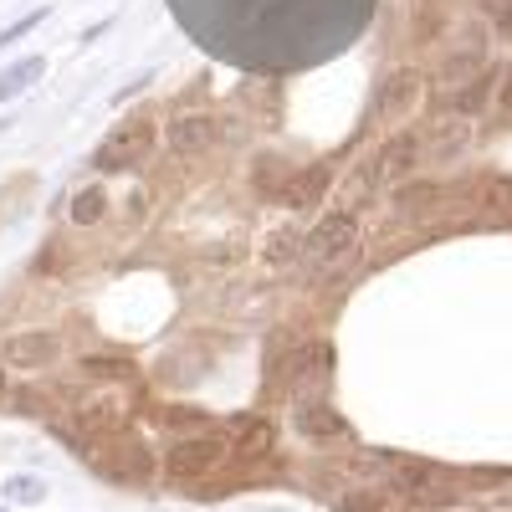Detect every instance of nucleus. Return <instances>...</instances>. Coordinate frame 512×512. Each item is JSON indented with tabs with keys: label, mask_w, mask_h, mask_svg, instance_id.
<instances>
[{
	"label": "nucleus",
	"mask_w": 512,
	"mask_h": 512,
	"mask_svg": "<svg viewBox=\"0 0 512 512\" xmlns=\"http://www.w3.org/2000/svg\"><path fill=\"white\" fill-rule=\"evenodd\" d=\"M303 251H308V262L323 277L338 272V267H349V256L359 251V216L354 210H328V216L313 226V236L303 241Z\"/></svg>",
	"instance_id": "1"
},
{
	"label": "nucleus",
	"mask_w": 512,
	"mask_h": 512,
	"mask_svg": "<svg viewBox=\"0 0 512 512\" xmlns=\"http://www.w3.org/2000/svg\"><path fill=\"white\" fill-rule=\"evenodd\" d=\"M221 456H226L221 436H190V441H175L164 451V472L175 482H200V477H210L221 466Z\"/></svg>",
	"instance_id": "2"
},
{
	"label": "nucleus",
	"mask_w": 512,
	"mask_h": 512,
	"mask_svg": "<svg viewBox=\"0 0 512 512\" xmlns=\"http://www.w3.org/2000/svg\"><path fill=\"white\" fill-rule=\"evenodd\" d=\"M395 487L410 497V502H420V507H446L451 497H456V482H451V472H441V466H425V461H395Z\"/></svg>",
	"instance_id": "3"
},
{
	"label": "nucleus",
	"mask_w": 512,
	"mask_h": 512,
	"mask_svg": "<svg viewBox=\"0 0 512 512\" xmlns=\"http://www.w3.org/2000/svg\"><path fill=\"white\" fill-rule=\"evenodd\" d=\"M154 149V123H134V128H118L113 139H103V149L93 154V169L103 175H123V169H139Z\"/></svg>",
	"instance_id": "4"
},
{
	"label": "nucleus",
	"mask_w": 512,
	"mask_h": 512,
	"mask_svg": "<svg viewBox=\"0 0 512 512\" xmlns=\"http://www.w3.org/2000/svg\"><path fill=\"white\" fill-rule=\"evenodd\" d=\"M415 164H420V139L395 134V139H384V149L364 164V185H400V180L415 175Z\"/></svg>",
	"instance_id": "5"
},
{
	"label": "nucleus",
	"mask_w": 512,
	"mask_h": 512,
	"mask_svg": "<svg viewBox=\"0 0 512 512\" xmlns=\"http://www.w3.org/2000/svg\"><path fill=\"white\" fill-rule=\"evenodd\" d=\"M420 93H425V72H415V67H395L390 77H384L379 98H374V118H379V123H400V118H410L415 103H420Z\"/></svg>",
	"instance_id": "6"
},
{
	"label": "nucleus",
	"mask_w": 512,
	"mask_h": 512,
	"mask_svg": "<svg viewBox=\"0 0 512 512\" xmlns=\"http://www.w3.org/2000/svg\"><path fill=\"white\" fill-rule=\"evenodd\" d=\"M57 354H62V338H57V333H47V328L11 333L6 344H0V359H6V369H21V374H31V369H47Z\"/></svg>",
	"instance_id": "7"
},
{
	"label": "nucleus",
	"mask_w": 512,
	"mask_h": 512,
	"mask_svg": "<svg viewBox=\"0 0 512 512\" xmlns=\"http://www.w3.org/2000/svg\"><path fill=\"white\" fill-rule=\"evenodd\" d=\"M226 134H221V118H210V113H190V118H175L169 123V149H175L180 159H200L210 154Z\"/></svg>",
	"instance_id": "8"
},
{
	"label": "nucleus",
	"mask_w": 512,
	"mask_h": 512,
	"mask_svg": "<svg viewBox=\"0 0 512 512\" xmlns=\"http://www.w3.org/2000/svg\"><path fill=\"white\" fill-rule=\"evenodd\" d=\"M328 369H333V349L328 344H303L292 354V364H287V384L292 390H308V384L328 379Z\"/></svg>",
	"instance_id": "9"
},
{
	"label": "nucleus",
	"mask_w": 512,
	"mask_h": 512,
	"mask_svg": "<svg viewBox=\"0 0 512 512\" xmlns=\"http://www.w3.org/2000/svg\"><path fill=\"white\" fill-rule=\"evenodd\" d=\"M292 420H297V431H303L308 441H338L344 436V415H338L333 405H323V400H303Z\"/></svg>",
	"instance_id": "10"
},
{
	"label": "nucleus",
	"mask_w": 512,
	"mask_h": 512,
	"mask_svg": "<svg viewBox=\"0 0 512 512\" xmlns=\"http://www.w3.org/2000/svg\"><path fill=\"white\" fill-rule=\"evenodd\" d=\"M323 190H328V164H313V169H303L297 180H287V205L292 210H313L318 200H323Z\"/></svg>",
	"instance_id": "11"
},
{
	"label": "nucleus",
	"mask_w": 512,
	"mask_h": 512,
	"mask_svg": "<svg viewBox=\"0 0 512 512\" xmlns=\"http://www.w3.org/2000/svg\"><path fill=\"white\" fill-rule=\"evenodd\" d=\"M492 88H497V72H477L472 82H461V88L451 93V108H456L461 118H477V113L492 103Z\"/></svg>",
	"instance_id": "12"
},
{
	"label": "nucleus",
	"mask_w": 512,
	"mask_h": 512,
	"mask_svg": "<svg viewBox=\"0 0 512 512\" xmlns=\"http://www.w3.org/2000/svg\"><path fill=\"white\" fill-rule=\"evenodd\" d=\"M482 62H487V47L472 41V47H461V52H451L441 62V82L446 88H461V82H472V72H482Z\"/></svg>",
	"instance_id": "13"
},
{
	"label": "nucleus",
	"mask_w": 512,
	"mask_h": 512,
	"mask_svg": "<svg viewBox=\"0 0 512 512\" xmlns=\"http://www.w3.org/2000/svg\"><path fill=\"white\" fill-rule=\"evenodd\" d=\"M41 72H47V62H41V57H26V62L6 67V72H0V103H6V98H21Z\"/></svg>",
	"instance_id": "14"
},
{
	"label": "nucleus",
	"mask_w": 512,
	"mask_h": 512,
	"mask_svg": "<svg viewBox=\"0 0 512 512\" xmlns=\"http://www.w3.org/2000/svg\"><path fill=\"white\" fill-rule=\"evenodd\" d=\"M236 451L241 456H267L272 451V425L267 420H241L236 425Z\"/></svg>",
	"instance_id": "15"
},
{
	"label": "nucleus",
	"mask_w": 512,
	"mask_h": 512,
	"mask_svg": "<svg viewBox=\"0 0 512 512\" xmlns=\"http://www.w3.org/2000/svg\"><path fill=\"white\" fill-rule=\"evenodd\" d=\"M103 205H108V195H103L98 185L77 190V195H72V221H77V226H98V221H103Z\"/></svg>",
	"instance_id": "16"
},
{
	"label": "nucleus",
	"mask_w": 512,
	"mask_h": 512,
	"mask_svg": "<svg viewBox=\"0 0 512 512\" xmlns=\"http://www.w3.org/2000/svg\"><path fill=\"white\" fill-rule=\"evenodd\" d=\"M82 374H93V379H128V374H134V364H128V359H108V354H93V359H82Z\"/></svg>",
	"instance_id": "17"
},
{
	"label": "nucleus",
	"mask_w": 512,
	"mask_h": 512,
	"mask_svg": "<svg viewBox=\"0 0 512 512\" xmlns=\"http://www.w3.org/2000/svg\"><path fill=\"white\" fill-rule=\"evenodd\" d=\"M482 16L492 21V31L502 41H512V0H482Z\"/></svg>",
	"instance_id": "18"
},
{
	"label": "nucleus",
	"mask_w": 512,
	"mask_h": 512,
	"mask_svg": "<svg viewBox=\"0 0 512 512\" xmlns=\"http://www.w3.org/2000/svg\"><path fill=\"white\" fill-rule=\"evenodd\" d=\"M338 512H390V497L384 492H349L338 502Z\"/></svg>",
	"instance_id": "19"
},
{
	"label": "nucleus",
	"mask_w": 512,
	"mask_h": 512,
	"mask_svg": "<svg viewBox=\"0 0 512 512\" xmlns=\"http://www.w3.org/2000/svg\"><path fill=\"white\" fill-rule=\"evenodd\" d=\"M6 497L11 502H41V497H47V487H41L36 477H11L6 482Z\"/></svg>",
	"instance_id": "20"
},
{
	"label": "nucleus",
	"mask_w": 512,
	"mask_h": 512,
	"mask_svg": "<svg viewBox=\"0 0 512 512\" xmlns=\"http://www.w3.org/2000/svg\"><path fill=\"white\" fill-rule=\"evenodd\" d=\"M297 246H303V241H297L292 231H277L272 246H267V256H272V262H287V256H297Z\"/></svg>",
	"instance_id": "21"
},
{
	"label": "nucleus",
	"mask_w": 512,
	"mask_h": 512,
	"mask_svg": "<svg viewBox=\"0 0 512 512\" xmlns=\"http://www.w3.org/2000/svg\"><path fill=\"white\" fill-rule=\"evenodd\" d=\"M441 190L436 185H410V190H400V205H431Z\"/></svg>",
	"instance_id": "22"
},
{
	"label": "nucleus",
	"mask_w": 512,
	"mask_h": 512,
	"mask_svg": "<svg viewBox=\"0 0 512 512\" xmlns=\"http://www.w3.org/2000/svg\"><path fill=\"white\" fill-rule=\"evenodd\" d=\"M36 26H41V11H36V16H26V21H16L11 31H0V47H11V41H21V36H26V31H36Z\"/></svg>",
	"instance_id": "23"
},
{
	"label": "nucleus",
	"mask_w": 512,
	"mask_h": 512,
	"mask_svg": "<svg viewBox=\"0 0 512 512\" xmlns=\"http://www.w3.org/2000/svg\"><path fill=\"white\" fill-rule=\"evenodd\" d=\"M497 108H502V113L512 118V67H507V72L497 77Z\"/></svg>",
	"instance_id": "24"
},
{
	"label": "nucleus",
	"mask_w": 512,
	"mask_h": 512,
	"mask_svg": "<svg viewBox=\"0 0 512 512\" xmlns=\"http://www.w3.org/2000/svg\"><path fill=\"white\" fill-rule=\"evenodd\" d=\"M492 200H507V205H512V180H497V185H492Z\"/></svg>",
	"instance_id": "25"
},
{
	"label": "nucleus",
	"mask_w": 512,
	"mask_h": 512,
	"mask_svg": "<svg viewBox=\"0 0 512 512\" xmlns=\"http://www.w3.org/2000/svg\"><path fill=\"white\" fill-rule=\"evenodd\" d=\"M0 400H6V369H0Z\"/></svg>",
	"instance_id": "26"
}]
</instances>
